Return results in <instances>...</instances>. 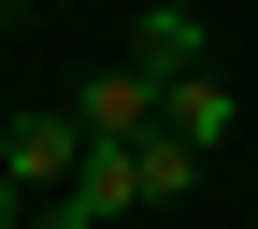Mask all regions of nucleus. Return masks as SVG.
<instances>
[{"label":"nucleus","instance_id":"nucleus-8","mask_svg":"<svg viewBox=\"0 0 258 229\" xmlns=\"http://www.w3.org/2000/svg\"><path fill=\"white\" fill-rule=\"evenodd\" d=\"M0 115H15V101H0Z\"/></svg>","mask_w":258,"mask_h":229},{"label":"nucleus","instance_id":"nucleus-4","mask_svg":"<svg viewBox=\"0 0 258 229\" xmlns=\"http://www.w3.org/2000/svg\"><path fill=\"white\" fill-rule=\"evenodd\" d=\"M186 186H201V143H186V129H172V115H158V129H144V143H129V201H144V215H158V201H186Z\"/></svg>","mask_w":258,"mask_h":229},{"label":"nucleus","instance_id":"nucleus-6","mask_svg":"<svg viewBox=\"0 0 258 229\" xmlns=\"http://www.w3.org/2000/svg\"><path fill=\"white\" fill-rule=\"evenodd\" d=\"M0 229H29V186H15V172H0Z\"/></svg>","mask_w":258,"mask_h":229},{"label":"nucleus","instance_id":"nucleus-2","mask_svg":"<svg viewBox=\"0 0 258 229\" xmlns=\"http://www.w3.org/2000/svg\"><path fill=\"white\" fill-rule=\"evenodd\" d=\"M158 101H172V86H158L144 57H115V72H86V86H72V115H86V143H144V129H158Z\"/></svg>","mask_w":258,"mask_h":229},{"label":"nucleus","instance_id":"nucleus-5","mask_svg":"<svg viewBox=\"0 0 258 229\" xmlns=\"http://www.w3.org/2000/svg\"><path fill=\"white\" fill-rule=\"evenodd\" d=\"M158 115H172V129H186L201 158L230 143V86H215V72H172V101H158Z\"/></svg>","mask_w":258,"mask_h":229},{"label":"nucleus","instance_id":"nucleus-3","mask_svg":"<svg viewBox=\"0 0 258 229\" xmlns=\"http://www.w3.org/2000/svg\"><path fill=\"white\" fill-rule=\"evenodd\" d=\"M129 57H144L158 86H172V72H215V29H201V0H144V15H129Z\"/></svg>","mask_w":258,"mask_h":229},{"label":"nucleus","instance_id":"nucleus-7","mask_svg":"<svg viewBox=\"0 0 258 229\" xmlns=\"http://www.w3.org/2000/svg\"><path fill=\"white\" fill-rule=\"evenodd\" d=\"M86 229H129V215H86Z\"/></svg>","mask_w":258,"mask_h":229},{"label":"nucleus","instance_id":"nucleus-1","mask_svg":"<svg viewBox=\"0 0 258 229\" xmlns=\"http://www.w3.org/2000/svg\"><path fill=\"white\" fill-rule=\"evenodd\" d=\"M0 172H15L29 201H57V186L86 172V115H72V101H29V115H0Z\"/></svg>","mask_w":258,"mask_h":229}]
</instances>
